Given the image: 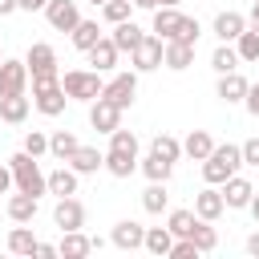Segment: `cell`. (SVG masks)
I'll return each mask as SVG.
<instances>
[{
	"label": "cell",
	"mask_w": 259,
	"mask_h": 259,
	"mask_svg": "<svg viewBox=\"0 0 259 259\" xmlns=\"http://www.w3.org/2000/svg\"><path fill=\"white\" fill-rule=\"evenodd\" d=\"M150 150H154V154H162V158H170V162H178V158H182V142H178V138H170V134H154Z\"/></svg>",
	"instance_id": "obj_38"
},
{
	"label": "cell",
	"mask_w": 259,
	"mask_h": 259,
	"mask_svg": "<svg viewBox=\"0 0 259 259\" xmlns=\"http://www.w3.org/2000/svg\"><path fill=\"white\" fill-rule=\"evenodd\" d=\"M130 12H134V0H105V4H101V16H105L109 24L130 20Z\"/></svg>",
	"instance_id": "obj_40"
},
{
	"label": "cell",
	"mask_w": 259,
	"mask_h": 259,
	"mask_svg": "<svg viewBox=\"0 0 259 259\" xmlns=\"http://www.w3.org/2000/svg\"><path fill=\"white\" fill-rule=\"evenodd\" d=\"M57 247H61V255H65V259H85L89 251H97V247H93V239H89V235H81V231H61V243H57Z\"/></svg>",
	"instance_id": "obj_22"
},
{
	"label": "cell",
	"mask_w": 259,
	"mask_h": 259,
	"mask_svg": "<svg viewBox=\"0 0 259 259\" xmlns=\"http://www.w3.org/2000/svg\"><path fill=\"white\" fill-rule=\"evenodd\" d=\"M190 61H194V45H182V40H166V57H162V65H166V69L182 73V69H190Z\"/></svg>",
	"instance_id": "obj_24"
},
{
	"label": "cell",
	"mask_w": 259,
	"mask_h": 259,
	"mask_svg": "<svg viewBox=\"0 0 259 259\" xmlns=\"http://www.w3.org/2000/svg\"><path fill=\"white\" fill-rule=\"evenodd\" d=\"M243 105H247V113H251V117H259V85H251V89H247Z\"/></svg>",
	"instance_id": "obj_45"
},
{
	"label": "cell",
	"mask_w": 259,
	"mask_h": 259,
	"mask_svg": "<svg viewBox=\"0 0 259 259\" xmlns=\"http://www.w3.org/2000/svg\"><path fill=\"white\" fill-rule=\"evenodd\" d=\"M28 73H32V89H40V85H57L61 81V73H57V53H53V45H45V40H36L32 49H28Z\"/></svg>",
	"instance_id": "obj_3"
},
{
	"label": "cell",
	"mask_w": 259,
	"mask_h": 259,
	"mask_svg": "<svg viewBox=\"0 0 259 259\" xmlns=\"http://www.w3.org/2000/svg\"><path fill=\"white\" fill-rule=\"evenodd\" d=\"M243 28H247V16H243V12H231V8H227V12L214 16V36L227 40V45H235V40L243 36Z\"/></svg>",
	"instance_id": "obj_17"
},
{
	"label": "cell",
	"mask_w": 259,
	"mask_h": 259,
	"mask_svg": "<svg viewBox=\"0 0 259 259\" xmlns=\"http://www.w3.org/2000/svg\"><path fill=\"white\" fill-rule=\"evenodd\" d=\"M16 8H20V4H16V0H0V16H12V12H16Z\"/></svg>",
	"instance_id": "obj_49"
},
{
	"label": "cell",
	"mask_w": 259,
	"mask_h": 259,
	"mask_svg": "<svg viewBox=\"0 0 259 259\" xmlns=\"http://www.w3.org/2000/svg\"><path fill=\"white\" fill-rule=\"evenodd\" d=\"M178 20H182V12H178L174 4H158V8H154V32H158L162 40H170V36H174Z\"/></svg>",
	"instance_id": "obj_25"
},
{
	"label": "cell",
	"mask_w": 259,
	"mask_h": 259,
	"mask_svg": "<svg viewBox=\"0 0 259 259\" xmlns=\"http://www.w3.org/2000/svg\"><path fill=\"white\" fill-rule=\"evenodd\" d=\"M36 210H40V198H36V194H28V190H16V194L4 202V214H8L12 223H32V219H36Z\"/></svg>",
	"instance_id": "obj_14"
},
{
	"label": "cell",
	"mask_w": 259,
	"mask_h": 259,
	"mask_svg": "<svg viewBox=\"0 0 259 259\" xmlns=\"http://www.w3.org/2000/svg\"><path fill=\"white\" fill-rule=\"evenodd\" d=\"M77 146H81V142H77L73 130H57V134L49 138V154H53L57 162H69V158L77 154Z\"/></svg>",
	"instance_id": "obj_26"
},
{
	"label": "cell",
	"mask_w": 259,
	"mask_h": 259,
	"mask_svg": "<svg viewBox=\"0 0 259 259\" xmlns=\"http://www.w3.org/2000/svg\"><path fill=\"white\" fill-rule=\"evenodd\" d=\"M109 243H113L117 251H142V247H146V227L134 223V219H121V223H113Z\"/></svg>",
	"instance_id": "obj_11"
},
{
	"label": "cell",
	"mask_w": 259,
	"mask_h": 259,
	"mask_svg": "<svg viewBox=\"0 0 259 259\" xmlns=\"http://www.w3.org/2000/svg\"><path fill=\"white\" fill-rule=\"evenodd\" d=\"M247 255H255V259H259V231L247 239Z\"/></svg>",
	"instance_id": "obj_50"
},
{
	"label": "cell",
	"mask_w": 259,
	"mask_h": 259,
	"mask_svg": "<svg viewBox=\"0 0 259 259\" xmlns=\"http://www.w3.org/2000/svg\"><path fill=\"white\" fill-rule=\"evenodd\" d=\"M223 198H227V206H231V210H243V206H251V198H255V186H251L247 178L231 174V178L223 182Z\"/></svg>",
	"instance_id": "obj_16"
},
{
	"label": "cell",
	"mask_w": 259,
	"mask_h": 259,
	"mask_svg": "<svg viewBox=\"0 0 259 259\" xmlns=\"http://www.w3.org/2000/svg\"><path fill=\"white\" fill-rule=\"evenodd\" d=\"M77 170L73 166H61V170H53L49 174V194H57V198H65V194H77Z\"/></svg>",
	"instance_id": "obj_27"
},
{
	"label": "cell",
	"mask_w": 259,
	"mask_h": 259,
	"mask_svg": "<svg viewBox=\"0 0 259 259\" xmlns=\"http://www.w3.org/2000/svg\"><path fill=\"white\" fill-rule=\"evenodd\" d=\"M247 89H251V81L235 69V73H219L214 97H219V101H227V105H235V101H243V97H247Z\"/></svg>",
	"instance_id": "obj_13"
},
{
	"label": "cell",
	"mask_w": 259,
	"mask_h": 259,
	"mask_svg": "<svg viewBox=\"0 0 259 259\" xmlns=\"http://www.w3.org/2000/svg\"><path fill=\"white\" fill-rule=\"evenodd\" d=\"M28 97L24 93H0V121H8V125H20L24 117H28Z\"/></svg>",
	"instance_id": "obj_19"
},
{
	"label": "cell",
	"mask_w": 259,
	"mask_h": 259,
	"mask_svg": "<svg viewBox=\"0 0 259 259\" xmlns=\"http://www.w3.org/2000/svg\"><path fill=\"white\" fill-rule=\"evenodd\" d=\"M134 8H150V12H154V8H158V0H134Z\"/></svg>",
	"instance_id": "obj_52"
},
{
	"label": "cell",
	"mask_w": 259,
	"mask_h": 259,
	"mask_svg": "<svg viewBox=\"0 0 259 259\" xmlns=\"http://www.w3.org/2000/svg\"><path fill=\"white\" fill-rule=\"evenodd\" d=\"M170 247H174V231L170 227H146V251L150 255H170Z\"/></svg>",
	"instance_id": "obj_30"
},
{
	"label": "cell",
	"mask_w": 259,
	"mask_h": 259,
	"mask_svg": "<svg viewBox=\"0 0 259 259\" xmlns=\"http://www.w3.org/2000/svg\"><path fill=\"white\" fill-rule=\"evenodd\" d=\"M121 105H113L109 97H93V105H89V125L97 130V134H113L117 125H121Z\"/></svg>",
	"instance_id": "obj_7"
},
{
	"label": "cell",
	"mask_w": 259,
	"mask_h": 259,
	"mask_svg": "<svg viewBox=\"0 0 259 259\" xmlns=\"http://www.w3.org/2000/svg\"><path fill=\"white\" fill-rule=\"evenodd\" d=\"M142 36H146V32H142L134 20H121V24H113V32H109V40L117 45V53H134V49L142 45Z\"/></svg>",
	"instance_id": "obj_23"
},
{
	"label": "cell",
	"mask_w": 259,
	"mask_h": 259,
	"mask_svg": "<svg viewBox=\"0 0 259 259\" xmlns=\"http://www.w3.org/2000/svg\"><path fill=\"white\" fill-rule=\"evenodd\" d=\"M243 166H255L259 170V138H247L243 142Z\"/></svg>",
	"instance_id": "obj_44"
},
{
	"label": "cell",
	"mask_w": 259,
	"mask_h": 259,
	"mask_svg": "<svg viewBox=\"0 0 259 259\" xmlns=\"http://www.w3.org/2000/svg\"><path fill=\"white\" fill-rule=\"evenodd\" d=\"M16 4H20V8H24V12H36V8H45V4H49V0H16Z\"/></svg>",
	"instance_id": "obj_48"
},
{
	"label": "cell",
	"mask_w": 259,
	"mask_h": 259,
	"mask_svg": "<svg viewBox=\"0 0 259 259\" xmlns=\"http://www.w3.org/2000/svg\"><path fill=\"white\" fill-rule=\"evenodd\" d=\"M247 24H251V28H259V0L251 4V16H247Z\"/></svg>",
	"instance_id": "obj_51"
},
{
	"label": "cell",
	"mask_w": 259,
	"mask_h": 259,
	"mask_svg": "<svg viewBox=\"0 0 259 259\" xmlns=\"http://www.w3.org/2000/svg\"><path fill=\"white\" fill-rule=\"evenodd\" d=\"M89 4H105V0H89Z\"/></svg>",
	"instance_id": "obj_55"
},
{
	"label": "cell",
	"mask_w": 259,
	"mask_h": 259,
	"mask_svg": "<svg viewBox=\"0 0 259 259\" xmlns=\"http://www.w3.org/2000/svg\"><path fill=\"white\" fill-rule=\"evenodd\" d=\"M61 85H65V93H69L73 101H93V97H101V89H105V81H101L97 69H69V73L61 77Z\"/></svg>",
	"instance_id": "obj_4"
},
{
	"label": "cell",
	"mask_w": 259,
	"mask_h": 259,
	"mask_svg": "<svg viewBox=\"0 0 259 259\" xmlns=\"http://www.w3.org/2000/svg\"><path fill=\"white\" fill-rule=\"evenodd\" d=\"M162 57H166V40H162L158 32H146V36H142V45L130 53V61H134V69H138V73H154V69L162 65Z\"/></svg>",
	"instance_id": "obj_5"
},
{
	"label": "cell",
	"mask_w": 259,
	"mask_h": 259,
	"mask_svg": "<svg viewBox=\"0 0 259 259\" xmlns=\"http://www.w3.org/2000/svg\"><path fill=\"white\" fill-rule=\"evenodd\" d=\"M53 255H61V247H53V243H36V259H53Z\"/></svg>",
	"instance_id": "obj_46"
},
{
	"label": "cell",
	"mask_w": 259,
	"mask_h": 259,
	"mask_svg": "<svg viewBox=\"0 0 259 259\" xmlns=\"http://www.w3.org/2000/svg\"><path fill=\"white\" fill-rule=\"evenodd\" d=\"M251 214H255V223H259V190H255V198H251V206H247Z\"/></svg>",
	"instance_id": "obj_53"
},
{
	"label": "cell",
	"mask_w": 259,
	"mask_h": 259,
	"mask_svg": "<svg viewBox=\"0 0 259 259\" xmlns=\"http://www.w3.org/2000/svg\"><path fill=\"white\" fill-rule=\"evenodd\" d=\"M202 251L194 247V239H174V247H170V259H198Z\"/></svg>",
	"instance_id": "obj_43"
},
{
	"label": "cell",
	"mask_w": 259,
	"mask_h": 259,
	"mask_svg": "<svg viewBox=\"0 0 259 259\" xmlns=\"http://www.w3.org/2000/svg\"><path fill=\"white\" fill-rule=\"evenodd\" d=\"M194 223H198V214H194V210H170V219H166V227L174 231V239H190Z\"/></svg>",
	"instance_id": "obj_35"
},
{
	"label": "cell",
	"mask_w": 259,
	"mask_h": 259,
	"mask_svg": "<svg viewBox=\"0 0 259 259\" xmlns=\"http://www.w3.org/2000/svg\"><path fill=\"white\" fill-rule=\"evenodd\" d=\"M101 97H109L113 105H121V109H130V105H134V97H138V69H125V73H113V77L105 81V89H101Z\"/></svg>",
	"instance_id": "obj_6"
},
{
	"label": "cell",
	"mask_w": 259,
	"mask_h": 259,
	"mask_svg": "<svg viewBox=\"0 0 259 259\" xmlns=\"http://www.w3.org/2000/svg\"><path fill=\"white\" fill-rule=\"evenodd\" d=\"M45 20L57 32H73L81 24V8H77V0H49L45 4Z\"/></svg>",
	"instance_id": "obj_8"
},
{
	"label": "cell",
	"mask_w": 259,
	"mask_h": 259,
	"mask_svg": "<svg viewBox=\"0 0 259 259\" xmlns=\"http://www.w3.org/2000/svg\"><path fill=\"white\" fill-rule=\"evenodd\" d=\"M109 150H121V154H138V134L117 125V130L109 134Z\"/></svg>",
	"instance_id": "obj_41"
},
{
	"label": "cell",
	"mask_w": 259,
	"mask_h": 259,
	"mask_svg": "<svg viewBox=\"0 0 259 259\" xmlns=\"http://www.w3.org/2000/svg\"><path fill=\"white\" fill-rule=\"evenodd\" d=\"M210 69H214V73H235V69H239V49L227 45V40H219V49L210 53Z\"/></svg>",
	"instance_id": "obj_31"
},
{
	"label": "cell",
	"mask_w": 259,
	"mask_h": 259,
	"mask_svg": "<svg viewBox=\"0 0 259 259\" xmlns=\"http://www.w3.org/2000/svg\"><path fill=\"white\" fill-rule=\"evenodd\" d=\"M24 150H28L32 158L49 154V134H40V130H28V134H24Z\"/></svg>",
	"instance_id": "obj_42"
},
{
	"label": "cell",
	"mask_w": 259,
	"mask_h": 259,
	"mask_svg": "<svg viewBox=\"0 0 259 259\" xmlns=\"http://www.w3.org/2000/svg\"><path fill=\"white\" fill-rule=\"evenodd\" d=\"M235 49H239V61H247V65H251V61H259V28H251V24H247V28H243V36L235 40Z\"/></svg>",
	"instance_id": "obj_37"
},
{
	"label": "cell",
	"mask_w": 259,
	"mask_h": 259,
	"mask_svg": "<svg viewBox=\"0 0 259 259\" xmlns=\"http://www.w3.org/2000/svg\"><path fill=\"white\" fill-rule=\"evenodd\" d=\"M65 101H69V93H65V85H61V81H57V85H40V89H32V105H36L45 117L65 113Z\"/></svg>",
	"instance_id": "obj_12"
},
{
	"label": "cell",
	"mask_w": 259,
	"mask_h": 259,
	"mask_svg": "<svg viewBox=\"0 0 259 259\" xmlns=\"http://www.w3.org/2000/svg\"><path fill=\"white\" fill-rule=\"evenodd\" d=\"M142 206H146V214H162V210L170 206V194H166V182H150V186L142 190Z\"/></svg>",
	"instance_id": "obj_33"
},
{
	"label": "cell",
	"mask_w": 259,
	"mask_h": 259,
	"mask_svg": "<svg viewBox=\"0 0 259 259\" xmlns=\"http://www.w3.org/2000/svg\"><path fill=\"white\" fill-rule=\"evenodd\" d=\"M198 36H202V24H198L194 16H182L170 40H182V45H198Z\"/></svg>",
	"instance_id": "obj_39"
},
{
	"label": "cell",
	"mask_w": 259,
	"mask_h": 259,
	"mask_svg": "<svg viewBox=\"0 0 259 259\" xmlns=\"http://www.w3.org/2000/svg\"><path fill=\"white\" fill-rule=\"evenodd\" d=\"M210 150H214V138H210L206 130H190V134L182 138V154H186V158H194V162H206V158H210Z\"/></svg>",
	"instance_id": "obj_20"
},
{
	"label": "cell",
	"mask_w": 259,
	"mask_h": 259,
	"mask_svg": "<svg viewBox=\"0 0 259 259\" xmlns=\"http://www.w3.org/2000/svg\"><path fill=\"white\" fill-rule=\"evenodd\" d=\"M53 223H57L61 231H81V227H85V202L73 198V194L57 198V206H53Z\"/></svg>",
	"instance_id": "obj_10"
},
{
	"label": "cell",
	"mask_w": 259,
	"mask_h": 259,
	"mask_svg": "<svg viewBox=\"0 0 259 259\" xmlns=\"http://www.w3.org/2000/svg\"><path fill=\"white\" fill-rule=\"evenodd\" d=\"M223 210H227V198H223V190H214V182H210L206 190H198V194H194V214H198V219L214 223Z\"/></svg>",
	"instance_id": "obj_15"
},
{
	"label": "cell",
	"mask_w": 259,
	"mask_h": 259,
	"mask_svg": "<svg viewBox=\"0 0 259 259\" xmlns=\"http://www.w3.org/2000/svg\"><path fill=\"white\" fill-rule=\"evenodd\" d=\"M69 36H73V45H77L81 53H89V49L101 40V28H97V20H81V24H77Z\"/></svg>",
	"instance_id": "obj_34"
},
{
	"label": "cell",
	"mask_w": 259,
	"mask_h": 259,
	"mask_svg": "<svg viewBox=\"0 0 259 259\" xmlns=\"http://www.w3.org/2000/svg\"><path fill=\"white\" fill-rule=\"evenodd\" d=\"M105 170L113 178H130L138 170V154H121V150H105Z\"/></svg>",
	"instance_id": "obj_28"
},
{
	"label": "cell",
	"mask_w": 259,
	"mask_h": 259,
	"mask_svg": "<svg viewBox=\"0 0 259 259\" xmlns=\"http://www.w3.org/2000/svg\"><path fill=\"white\" fill-rule=\"evenodd\" d=\"M190 239H194V247H198L202 255L219 247V231H214V227H210L206 219H198V223H194V231H190Z\"/></svg>",
	"instance_id": "obj_36"
},
{
	"label": "cell",
	"mask_w": 259,
	"mask_h": 259,
	"mask_svg": "<svg viewBox=\"0 0 259 259\" xmlns=\"http://www.w3.org/2000/svg\"><path fill=\"white\" fill-rule=\"evenodd\" d=\"M69 166L77 174H97V170H105V154L97 146H77V154L69 158Z\"/></svg>",
	"instance_id": "obj_21"
},
{
	"label": "cell",
	"mask_w": 259,
	"mask_h": 259,
	"mask_svg": "<svg viewBox=\"0 0 259 259\" xmlns=\"http://www.w3.org/2000/svg\"><path fill=\"white\" fill-rule=\"evenodd\" d=\"M158 4H178V0H158Z\"/></svg>",
	"instance_id": "obj_54"
},
{
	"label": "cell",
	"mask_w": 259,
	"mask_h": 259,
	"mask_svg": "<svg viewBox=\"0 0 259 259\" xmlns=\"http://www.w3.org/2000/svg\"><path fill=\"white\" fill-rule=\"evenodd\" d=\"M28 81H32L28 61H16V57H4L0 61V93H24Z\"/></svg>",
	"instance_id": "obj_9"
},
{
	"label": "cell",
	"mask_w": 259,
	"mask_h": 259,
	"mask_svg": "<svg viewBox=\"0 0 259 259\" xmlns=\"http://www.w3.org/2000/svg\"><path fill=\"white\" fill-rule=\"evenodd\" d=\"M36 243H40V239H36L24 223L8 231V251H12V255H36Z\"/></svg>",
	"instance_id": "obj_29"
},
{
	"label": "cell",
	"mask_w": 259,
	"mask_h": 259,
	"mask_svg": "<svg viewBox=\"0 0 259 259\" xmlns=\"http://www.w3.org/2000/svg\"><path fill=\"white\" fill-rule=\"evenodd\" d=\"M0 61H4V53H0Z\"/></svg>",
	"instance_id": "obj_56"
},
{
	"label": "cell",
	"mask_w": 259,
	"mask_h": 259,
	"mask_svg": "<svg viewBox=\"0 0 259 259\" xmlns=\"http://www.w3.org/2000/svg\"><path fill=\"white\" fill-rule=\"evenodd\" d=\"M85 57H89V65H93L97 73H113V69H117V57H121V53H117V45H113L109 36H101V40H97V45H93V49H89Z\"/></svg>",
	"instance_id": "obj_18"
},
{
	"label": "cell",
	"mask_w": 259,
	"mask_h": 259,
	"mask_svg": "<svg viewBox=\"0 0 259 259\" xmlns=\"http://www.w3.org/2000/svg\"><path fill=\"white\" fill-rule=\"evenodd\" d=\"M8 186H16V182H12V166H0V194H4Z\"/></svg>",
	"instance_id": "obj_47"
},
{
	"label": "cell",
	"mask_w": 259,
	"mask_h": 259,
	"mask_svg": "<svg viewBox=\"0 0 259 259\" xmlns=\"http://www.w3.org/2000/svg\"><path fill=\"white\" fill-rule=\"evenodd\" d=\"M142 174L150 178V182H166L170 174H174V162L170 158H162V154H154L150 150V158H142Z\"/></svg>",
	"instance_id": "obj_32"
},
{
	"label": "cell",
	"mask_w": 259,
	"mask_h": 259,
	"mask_svg": "<svg viewBox=\"0 0 259 259\" xmlns=\"http://www.w3.org/2000/svg\"><path fill=\"white\" fill-rule=\"evenodd\" d=\"M8 166H12V182H16V190H28V194H36V198L49 190V174L36 166V158H32L28 150L12 154V158H8Z\"/></svg>",
	"instance_id": "obj_2"
},
{
	"label": "cell",
	"mask_w": 259,
	"mask_h": 259,
	"mask_svg": "<svg viewBox=\"0 0 259 259\" xmlns=\"http://www.w3.org/2000/svg\"><path fill=\"white\" fill-rule=\"evenodd\" d=\"M239 166H243V146H214L210 150V158L202 162V178L206 182H214V186H223L231 174H239Z\"/></svg>",
	"instance_id": "obj_1"
}]
</instances>
